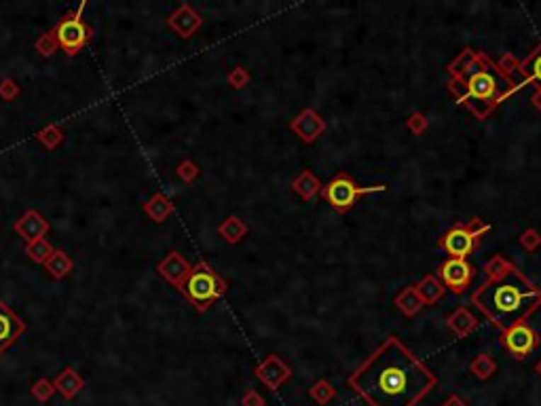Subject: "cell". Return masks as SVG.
I'll use <instances>...</instances> for the list:
<instances>
[{"mask_svg":"<svg viewBox=\"0 0 541 406\" xmlns=\"http://www.w3.org/2000/svg\"><path fill=\"white\" fill-rule=\"evenodd\" d=\"M47 275L55 281H62L64 277H68L74 269V261L64 252V250H53V254L47 259V263L42 265Z\"/></svg>","mask_w":541,"mask_h":406,"instance_id":"cell-21","label":"cell"},{"mask_svg":"<svg viewBox=\"0 0 541 406\" xmlns=\"http://www.w3.org/2000/svg\"><path fill=\"white\" fill-rule=\"evenodd\" d=\"M241 405H244V406H265V400H263V396H261L258 392L250 390V392H248V394L244 396Z\"/></svg>","mask_w":541,"mask_h":406,"instance_id":"cell-38","label":"cell"},{"mask_svg":"<svg viewBox=\"0 0 541 406\" xmlns=\"http://www.w3.org/2000/svg\"><path fill=\"white\" fill-rule=\"evenodd\" d=\"M472 305H476L493 322V326L503 332L540 309L541 288L512 267L503 277L486 279L478 286L472 294Z\"/></svg>","mask_w":541,"mask_h":406,"instance_id":"cell-3","label":"cell"},{"mask_svg":"<svg viewBox=\"0 0 541 406\" xmlns=\"http://www.w3.org/2000/svg\"><path fill=\"white\" fill-rule=\"evenodd\" d=\"M474 275H476V269H474V265L467 259H446L438 267V275L435 277L452 294H463L472 286Z\"/></svg>","mask_w":541,"mask_h":406,"instance_id":"cell-9","label":"cell"},{"mask_svg":"<svg viewBox=\"0 0 541 406\" xmlns=\"http://www.w3.org/2000/svg\"><path fill=\"white\" fill-rule=\"evenodd\" d=\"M292 188H294V193H298L304 201H311L315 195H319V193H321L324 184L319 182V178H317L313 171L302 169V171H300V174L292 180Z\"/></svg>","mask_w":541,"mask_h":406,"instance_id":"cell-20","label":"cell"},{"mask_svg":"<svg viewBox=\"0 0 541 406\" xmlns=\"http://www.w3.org/2000/svg\"><path fill=\"white\" fill-rule=\"evenodd\" d=\"M25 322L0 298V356L11 349L25 334Z\"/></svg>","mask_w":541,"mask_h":406,"instance_id":"cell-10","label":"cell"},{"mask_svg":"<svg viewBox=\"0 0 541 406\" xmlns=\"http://www.w3.org/2000/svg\"><path fill=\"white\" fill-rule=\"evenodd\" d=\"M311 398L319 405H328L332 398H334V388L326 381V379H319L313 388H311Z\"/></svg>","mask_w":541,"mask_h":406,"instance_id":"cell-30","label":"cell"},{"mask_svg":"<svg viewBox=\"0 0 541 406\" xmlns=\"http://www.w3.org/2000/svg\"><path fill=\"white\" fill-rule=\"evenodd\" d=\"M442 406H465V402H463L459 396H450V398H448V400H446Z\"/></svg>","mask_w":541,"mask_h":406,"instance_id":"cell-40","label":"cell"},{"mask_svg":"<svg viewBox=\"0 0 541 406\" xmlns=\"http://www.w3.org/2000/svg\"><path fill=\"white\" fill-rule=\"evenodd\" d=\"M469 371H472V375L476 377V379H489V377H493L495 375V371H497V362L493 360V356H489V354H478L474 360H472V364H469Z\"/></svg>","mask_w":541,"mask_h":406,"instance_id":"cell-25","label":"cell"},{"mask_svg":"<svg viewBox=\"0 0 541 406\" xmlns=\"http://www.w3.org/2000/svg\"><path fill=\"white\" fill-rule=\"evenodd\" d=\"M199 165L195 163V161H190V159H186V161H182L178 167H176V176L182 180V182H186V184H190V182H195L197 180V176H199Z\"/></svg>","mask_w":541,"mask_h":406,"instance_id":"cell-31","label":"cell"},{"mask_svg":"<svg viewBox=\"0 0 541 406\" xmlns=\"http://www.w3.org/2000/svg\"><path fill=\"white\" fill-rule=\"evenodd\" d=\"M446 326L448 330L457 337V339H465L467 334H472L478 326L476 315H472V311L467 307H457L448 317H446Z\"/></svg>","mask_w":541,"mask_h":406,"instance_id":"cell-16","label":"cell"},{"mask_svg":"<svg viewBox=\"0 0 541 406\" xmlns=\"http://www.w3.org/2000/svg\"><path fill=\"white\" fill-rule=\"evenodd\" d=\"M53 246L47 242V239H36V242H32V244H25V254H28V259L32 261V263H36V265H45L47 263V259L53 254Z\"/></svg>","mask_w":541,"mask_h":406,"instance_id":"cell-26","label":"cell"},{"mask_svg":"<svg viewBox=\"0 0 541 406\" xmlns=\"http://www.w3.org/2000/svg\"><path fill=\"white\" fill-rule=\"evenodd\" d=\"M156 271H159V275L167 281V283H171L173 288H182L184 286V281L188 279V275H190V271H193V265L180 254V252H176V250H171L159 265H156Z\"/></svg>","mask_w":541,"mask_h":406,"instance_id":"cell-11","label":"cell"},{"mask_svg":"<svg viewBox=\"0 0 541 406\" xmlns=\"http://www.w3.org/2000/svg\"><path fill=\"white\" fill-rule=\"evenodd\" d=\"M36 140L47 148V150H55L62 146V142L66 140V134L59 125H47L45 130H40L36 134Z\"/></svg>","mask_w":541,"mask_h":406,"instance_id":"cell-27","label":"cell"},{"mask_svg":"<svg viewBox=\"0 0 541 406\" xmlns=\"http://www.w3.org/2000/svg\"><path fill=\"white\" fill-rule=\"evenodd\" d=\"M531 102H533V108H535V111H541V89H535V91H533Z\"/></svg>","mask_w":541,"mask_h":406,"instance_id":"cell-39","label":"cell"},{"mask_svg":"<svg viewBox=\"0 0 541 406\" xmlns=\"http://www.w3.org/2000/svg\"><path fill=\"white\" fill-rule=\"evenodd\" d=\"M537 373L541 375V360H540V364H537Z\"/></svg>","mask_w":541,"mask_h":406,"instance_id":"cell-41","label":"cell"},{"mask_svg":"<svg viewBox=\"0 0 541 406\" xmlns=\"http://www.w3.org/2000/svg\"><path fill=\"white\" fill-rule=\"evenodd\" d=\"M394 303H396V307H398L404 315H408V317L416 315V313L425 307L414 286H406V288H402V290L396 294Z\"/></svg>","mask_w":541,"mask_h":406,"instance_id":"cell-24","label":"cell"},{"mask_svg":"<svg viewBox=\"0 0 541 406\" xmlns=\"http://www.w3.org/2000/svg\"><path fill=\"white\" fill-rule=\"evenodd\" d=\"M167 26L180 36V38H190L201 26H203V17L188 4L182 2L169 17H167Z\"/></svg>","mask_w":541,"mask_h":406,"instance_id":"cell-12","label":"cell"},{"mask_svg":"<svg viewBox=\"0 0 541 406\" xmlns=\"http://www.w3.org/2000/svg\"><path fill=\"white\" fill-rule=\"evenodd\" d=\"M53 388H55L57 394H62V398L72 400V398H76L79 392L85 388V379H83L72 366H68V368H64V371L55 377Z\"/></svg>","mask_w":541,"mask_h":406,"instance_id":"cell-17","label":"cell"},{"mask_svg":"<svg viewBox=\"0 0 541 406\" xmlns=\"http://www.w3.org/2000/svg\"><path fill=\"white\" fill-rule=\"evenodd\" d=\"M19 94H21V87H19L13 79H2V81H0V98H2L4 102L17 100Z\"/></svg>","mask_w":541,"mask_h":406,"instance_id":"cell-35","label":"cell"},{"mask_svg":"<svg viewBox=\"0 0 541 406\" xmlns=\"http://www.w3.org/2000/svg\"><path fill=\"white\" fill-rule=\"evenodd\" d=\"M414 288H416V292H418L423 305H435V303L444 296V290H446V288L442 286V281H440L435 275H431V273H427Z\"/></svg>","mask_w":541,"mask_h":406,"instance_id":"cell-23","label":"cell"},{"mask_svg":"<svg viewBox=\"0 0 541 406\" xmlns=\"http://www.w3.org/2000/svg\"><path fill=\"white\" fill-rule=\"evenodd\" d=\"M520 246L527 250V252H533V250H537L541 246V235L540 231H535V229H527L523 235H520Z\"/></svg>","mask_w":541,"mask_h":406,"instance_id":"cell-36","label":"cell"},{"mask_svg":"<svg viewBox=\"0 0 541 406\" xmlns=\"http://www.w3.org/2000/svg\"><path fill=\"white\" fill-rule=\"evenodd\" d=\"M32 396L38 400V402H47V400H51V396L55 394V388H53V383L49 381V379H38L34 385H32Z\"/></svg>","mask_w":541,"mask_h":406,"instance_id":"cell-32","label":"cell"},{"mask_svg":"<svg viewBox=\"0 0 541 406\" xmlns=\"http://www.w3.org/2000/svg\"><path fill=\"white\" fill-rule=\"evenodd\" d=\"M256 377L269 388L270 392H277L290 377H292V371L290 366L279 358V356H273L270 354L267 360H263V364L256 366Z\"/></svg>","mask_w":541,"mask_h":406,"instance_id":"cell-14","label":"cell"},{"mask_svg":"<svg viewBox=\"0 0 541 406\" xmlns=\"http://www.w3.org/2000/svg\"><path fill=\"white\" fill-rule=\"evenodd\" d=\"M512 267H514V265H512L506 256L497 254V256H493V259L484 265V273H486L489 279H497V277H503Z\"/></svg>","mask_w":541,"mask_h":406,"instance_id":"cell-29","label":"cell"},{"mask_svg":"<svg viewBox=\"0 0 541 406\" xmlns=\"http://www.w3.org/2000/svg\"><path fill=\"white\" fill-rule=\"evenodd\" d=\"M218 235H220L227 244L235 246V244H239V242L248 235V225H246L239 216L231 214V216H227V218L218 225Z\"/></svg>","mask_w":541,"mask_h":406,"instance_id":"cell-22","label":"cell"},{"mask_svg":"<svg viewBox=\"0 0 541 406\" xmlns=\"http://www.w3.org/2000/svg\"><path fill=\"white\" fill-rule=\"evenodd\" d=\"M15 233L25 242V244H32V242H36V239H45V235L51 231V225H49V220L40 214V212H36V210H28V212H23V216L15 222Z\"/></svg>","mask_w":541,"mask_h":406,"instance_id":"cell-13","label":"cell"},{"mask_svg":"<svg viewBox=\"0 0 541 406\" xmlns=\"http://www.w3.org/2000/svg\"><path fill=\"white\" fill-rule=\"evenodd\" d=\"M497 66H499L506 74H510V72H516V70H518V60H516L512 53H503V55L499 57Z\"/></svg>","mask_w":541,"mask_h":406,"instance_id":"cell-37","label":"cell"},{"mask_svg":"<svg viewBox=\"0 0 541 406\" xmlns=\"http://www.w3.org/2000/svg\"><path fill=\"white\" fill-rule=\"evenodd\" d=\"M227 290H229L227 279L220 277L207 261H199L197 265H193V271H190L188 279L180 288L184 298L199 313L207 311L218 298H222L227 294Z\"/></svg>","mask_w":541,"mask_h":406,"instance_id":"cell-4","label":"cell"},{"mask_svg":"<svg viewBox=\"0 0 541 406\" xmlns=\"http://www.w3.org/2000/svg\"><path fill=\"white\" fill-rule=\"evenodd\" d=\"M227 81H229V85H231V87L241 89V87H246V85L250 83V74H248V70H246V68L237 66V68H233V70L227 74Z\"/></svg>","mask_w":541,"mask_h":406,"instance_id":"cell-33","label":"cell"},{"mask_svg":"<svg viewBox=\"0 0 541 406\" xmlns=\"http://www.w3.org/2000/svg\"><path fill=\"white\" fill-rule=\"evenodd\" d=\"M516 72L523 77L520 85L535 83V89H541V43L525 60L518 62V70Z\"/></svg>","mask_w":541,"mask_h":406,"instance_id":"cell-18","label":"cell"},{"mask_svg":"<svg viewBox=\"0 0 541 406\" xmlns=\"http://www.w3.org/2000/svg\"><path fill=\"white\" fill-rule=\"evenodd\" d=\"M435 385V375L398 337H387L349 377V388L368 406H416Z\"/></svg>","mask_w":541,"mask_h":406,"instance_id":"cell-1","label":"cell"},{"mask_svg":"<svg viewBox=\"0 0 541 406\" xmlns=\"http://www.w3.org/2000/svg\"><path fill=\"white\" fill-rule=\"evenodd\" d=\"M491 231V225L480 218H469L467 222H457L450 227L438 242L440 250L448 254V259H467L480 244L482 235Z\"/></svg>","mask_w":541,"mask_h":406,"instance_id":"cell-5","label":"cell"},{"mask_svg":"<svg viewBox=\"0 0 541 406\" xmlns=\"http://www.w3.org/2000/svg\"><path fill=\"white\" fill-rule=\"evenodd\" d=\"M290 130L298 135L302 142L311 144V142H315L319 135L326 132V121H324L321 115L315 113L313 108H304L296 119H292Z\"/></svg>","mask_w":541,"mask_h":406,"instance_id":"cell-15","label":"cell"},{"mask_svg":"<svg viewBox=\"0 0 541 406\" xmlns=\"http://www.w3.org/2000/svg\"><path fill=\"white\" fill-rule=\"evenodd\" d=\"M406 125H408V130H410L412 134L421 135L427 132V128H429V119H427L423 113H414V115H410V117H408Z\"/></svg>","mask_w":541,"mask_h":406,"instance_id":"cell-34","label":"cell"},{"mask_svg":"<svg viewBox=\"0 0 541 406\" xmlns=\"http://www.w3.org/2000/svg\"><path fill=\"white\" fill-rule=\"evenodd\" d=\"M387 186L385 184H375V186H360L353 182L351 176H347L345 171H338L328 184H324L321 188V197L324 201L334 208L336 212L341 214H347L355 201L362 197V195H370V193H383Z\"/></svg>","mask_w":541,"mask_h":406,"instance_id":"cell-7","label":"cell"},{"mask_svg":"<svg viewBox=\"0 0 541 406\" xmlns=\"http://www.w3.org/2000/svg\"><path fill=\"white\" fill-rule=\"evenodd\" d=\"M457 104L467 106L476 119H486L520 85L506 74L486 53L474 51L469 64L446 83Z\"/></svg>","mask_w":541,"mask_h":406,"instance_id":"cell-2","label":"cell"},{"mask_svg":"<svg viewBox=\"0 0 541 406\" xmlns=\"http://www.w3.org/2000/svg\"><path fill=\"white\" fill-rule=\"evenodd\" d=\"M501 343L512 358L525 360L540 347L541 337L540 332L533 326H529L527 322H518L501 332Z\"/></svg>","mask_w":541,"mask_h":406,"instance_id":"cell-8","label":"cell"},{"mask_svg":"<svg viewBox=\"0 0 541 406\" xmlns=\"http://www.w3.org/2000/svg\"><path fill=\"white\" fill-rule=\"evenodd\" d=\"M34 49H36L42 57H51V55L59 49V45H57V36H55V30L51 28V30L42 32V34L34 40Z\"/></svg>","mask_w":541,"mask_h":406,"instance_id":"cell-28","label":"cell"},{"mask_svg":"<svg viewBox=\"0 0 541 406\" xmlns=\"http://www.w3.org/2000/svg\"><path fill=\"white\" fill-rule=\"evenodd\" d=\"M142 210H144V214H146L152 222L161 225V222H165V220L173 214V203H171V199H169L165 193H154V195L142 205Z\"/></svg>","mask_w":541,"mask_h":406,"instance_id":"cell-19","label":"cell"},{"mask_svg":"<svg viewBox=\"0 0 541 406\" xmlns=\"http://www.w3.org/2000/svg\"><path fill=\"white\" fill-rule=\"evenodd\" d=\"M87 9V0H83L74 11L66 13L62 17V21L53 28L55 30V36H57V45L59 49H64L66 55L74 57L79 55L93 38V26L87 23L83 19V11Z\"/></svg>","mask_w":541,"mask_h":406,"instance_id":"cell-6","label":"cell"}]
</instances>
